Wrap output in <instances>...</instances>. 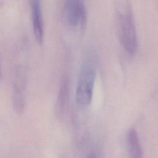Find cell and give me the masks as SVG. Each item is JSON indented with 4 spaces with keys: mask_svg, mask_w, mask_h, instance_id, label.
I'll list each match as a JSON object with an SVG mask.
<instances>
[{
    "mask_svg": "<svg viewBox=\"0 0 158 158\" xmlns=\"http://www.w3.org/2000/svg\"><path fill=\"white\" fill-rule=\"evenodd\" d=\"M64 17L67 23L71 27L80 24L84 28L87 22V11L83 0H66L64 9Z\"/></svg>",
    "mask_w": 158,
    "mask_h": 158,
    "instance_id": "cell-3",
    "label": "cell"
},
{
    "mask_svg": "<svg viewBox=\"0 0 158 158\" xmlns=\"http://www.w3.org/2000/svg\"><path fill=\"white\" fill-rule=\"evenodd\" d=\"M126 143L130 158H143V151L138 132L135 128L129 129L126 134Z\"/></svg>",
    "mask_w": 158,
    "mask_h": 158,
    "instance_id": "cell-7",
    "label": "cell"
},
{
    "mask_svg": "<svg viewBox=\"0 0 158 158\" xmlns=\"http://www.w3.org/2000/svg\"><path fill=\"white\" fill-rule=\"evenodd\" d=\"M27 75L25 68L18 67L12 81V102L17 112H22L25 107V90Z\"/></svg>",
    "mask_w": 158,
    "mask_h": 158,
    "instance_id": "cell-4",
    "label": "cell"
},
{
    "mask_svg": "<svg viewBox=\"0 0 158 158\" xmlns=\"http://www.w3.org/2000/svg\"><path fill=\"white\" fill-rule=\"evenodd\" d=\"M86 158H98V157L94 151H91L88 154Z\"/></svg>",
    "mask_w": 158,
    "mask_h": 158,
    "instance_id": "cell-8",
    "label": "cell"
},
{
    "mask_svg": "<svg viewBox=\"0 0 158 158\" xmlns=\"http://www.w3.org/2000/svg\"><path fill=\"white\" fill-rule=\"evenodd\" d=\"M96 73V56L93 52H89L83 59L76 87L75 101L81 108L88 107L92 101Z\"/></svg>",
    "mask_w": 158,
    "mask_h": 158,
    "instance_id": "cell-2",
    "label": "cell"
},
{
    "mask_svg": "<svg viewBox=\"0 0 158 158\" xmlns=\"http://www.w3.org/2000/svg\"><path fill=\"white\" fill-rule=\"evenodd\" d=\"M33 30L36 41L41 44L44 38V25L41 0H30Z\"/></svg>",
    "mask_w": 158,
    "mask_h": 158,
    "instance_id": "cell-5",
    "label": "cell"
},
{
    "mask_svg": "<svg viewBox=\"0 0 158 158\" xmlns=\"http://www.w3.org/2000/svg\"><path fill=\"white\" fill-rule=\"evenodd\" d=\"M2 78V71H1V60H0V80Z\"/></svg>",
    "mask_w": 158,
    "mask_h": 158,
    "instance_id": "cell-9",
    "label": "cell"
},
{
    "mask_svg": "<svg viewBox=\"0 0 158 158\" xmlns=\"http://www.w3.org/2000/svg\"><path fill=\"white\" fill-rule=\"evenodd\" d=\"M116 25L120 43L125 52L134 56L138 40L130 0H115Z\"/></svg>",
    "mask_w": 158,
    "mask_h": 158,
    "instance_id": "cell-1",
    "label": "cell"
},
{
    "mask_svg": "<svg viewBox=\"0 0 158 158\" xmlns=\"http://www.w3.org/2000/svg\"><path fill=\"white\" fill-rule=\"evenodd\" d=\"M69 83L68 75L64 74L60 81L56 102V114L59 118H62L64 116L67 106L69 101Z\"/></svg>",
    "mask_w": 158,
    "mask_h": 158,
    "instance_id": "cell-6",
    "label": "cell"
}]
</instances>
